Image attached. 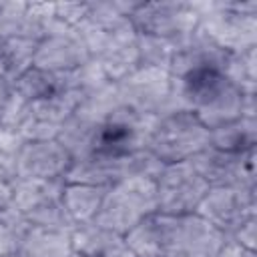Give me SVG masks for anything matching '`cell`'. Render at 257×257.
I'll return each instance as SVG.
<instances>
[{"instance_id": "1", "label": "cell", "mask_w": 257, "mask_h": 257, "mask_svg": "<svg viewBox=\"0 0 257 257\" xmlns=\"http://www.w3.org/2000/svg\"><path fill=\"white\" fill-rule=\"evenodd\" d=\"M173 78L177 108L195 112L209 131L243 116L245 94L221 70L203 68Z\"/></svg>"}, {"instance_id": "2", "label": "cell", "mask_w": 257, "mask_h": 257, "mask_svg": "<svg viewBox=\"0 0 257 257\" xmlns=\"http://www.w3.org/2000/svg\"><path fill=\"white\" fill-rule=\"evenodd\" d=\"M199 30L227 52L257 46V0L195 2Z\"/></svg>"}, {"instance_id": "3", "label": "cell", "mask_w": 257, "mask_h": 257, "mask_svg": "<svg viewBox=\"0 0 257 257\" xmlns=\"http://www.w3.org/2000/svg\"><path fill=\"white\" fill-rule=\"evenodd\" d=\"M211 131L197 118L195 112L177 108L151 120L145 149L161 163H181L193 159L209 147Z\"/></svg>"}, {"instance_id": "4", "label": "cell", "mask_w": 257, "mask_h": 257, "mask_svg": "<svg viewBox=\"0 0 257 257\" xmlns=\"http://www.w3.org/2000/svg\"><path fill=\"white\" fill-rule=\"evenodd\" d=\"M153 213H157L155 179L128 177L106 191L94 223L126 235L137 223Z\"/></svg>"}, {"instance_id": "5", "label": "cell", "mask_w": 257, "mask_h": 257, "mask_svg": "<svg viewBox=\"0 0 257 257\" xmlns=\"http://www.w3.org/2000/svg\"><path fill=\"white\" fill-rule=\"evenodd\" d=\"M114 84L120 104L137 114L157 118L165 112L177 110L175 78L167 70L139 66Z\"/></svg>"}, {"instance_id": "6", "label": "cell", "mask_w": 257, "mask_h": 257, "mask_svg": "<svg viewBox=\"0 0 257 257\" xmlns=\"http://www.w3.org/2000/svg\"><path fill=\"white\" fill-rule=\"evenodd\" d=\"M157 211L165 215H191L197 213L209 185L193 169L189 161L167 163L155 179Z\"/></svg>"}, {"instance_id": "7", "label": "cell", "mask_w": 257, "mask_h": 257, "mask_svg": "<svg viewBox=\"0 0 257 257\" xmlns=\"http://www.w3.org/2000/svg\"><path fill=\"white\" fill-rule=\"evenodd\" d=\"M131 22L137 34L159 38H185L199 26V12L189 0L137 2Z\"/></svg>"}, {"instance_id": "8", "label": "cell", "mask_w": 257, "mask_h": 257, "mask_svg": "<svg viewBox=\"0 0 257 257\" xmlns=\"http://www.w3.org/2000/svg\"><path fill=\"white\" fill-rule=\"evenodd\" d=\"M151 120L153 118L137 114L122 104L116 106L106 118L98 122L90 155L126 157L139 149H145Z\"/></svg>"}, {"instance_id": "9", "label": "cell", "mask_w": 257, "mask_h": 257, "mask_svg": "<svg viewBox=\"0 0 257 257\" xmlns=\"http://www.w3.org/2000/svg\"><path fill=\"white\" fill-rule=\"evenodd\" d=\"M197 215L229 237L245 221L257 217V189L209 187Z\"/></svg>"}, {"instance_id": "10", "label": "cell", "mask_w": 257, "mask_h": 257, "mask_svg": "<svg viewBox=\"0 0 257 257\" xmlns=\"http://www.w3.org/2000/svg\"><path fill=\"white\" fill-rule=\"evenodd\" d=\"M255 151L235 155V153L219 151L215 147H207L201 153H197L193 159H189V163L209 187L257 189Z\"/></svg>"}, {"instance_id": "11", "label": "cell", "mask_w": 257, "mask_h": 257, "mask_svg": "<svg viewBox=\"0 0 257 257\" xmlns=\"http://www.w3.org/2000/svg\"><path fill=\"white\" fill-rule=\"evenodd\" d=\"M78 100L70 92H62L50 98L26 102L22 114L14 126V133L26 141H52L58 139L62 124L76 110Z\"/></svg>"}, {"instance_id": "12", "label": "cell", "mask_w": 257, "mask_h": 257, "mask_svg": "<svg viewBox=\"0 0 257 257\" xmlns=\"http://www.w3.org/2000/svg\"><path fill=\"white\" fill-rule=\"evenodd\" d=\"M227 235L201 215H173L169 251L165 257H219Z\"/></svg>"}, {"instance_id": "13", "label": "cell", "mask_w": 257, "mask_h": 257, "mask_svg": "<svg viewBox=\"0 0 257 257\" xmlns=\"http://www.w3.org/2000/svg\"><path fill=\"white\" fill-rule=\"evenodd\" d=\"M72 165L68 151L56 141H26L16 155L14 179H62Z\"/></svg>"}, {"instance_id": "14", "label": "cell", "mask_w": 257, "mask_h": 257, "mask_svg": "<svg viewBox=\"0 0 257 257\" xmlns=\"http://www.w3.org/2000/svg\"><path fill=\"white\" fill-rule=\"evenodd\" d=\"M88 60L92 58L76 30H56L44 36L34 54V66L50 72H72Z\"/></svg>"}, {"instance_id": "15", "label": "cell", "mask_w": 257, "mask_h": 257, "mask_svg": "<svg viewBox=\"0 0 257 257\" xmlns=\"http://www.w3.org/2000/svg\"><path fill=\"white\" fill-rule=\"evenodd\" d=\"M122 179H128V155L126 157L88 155L72 161L64 177V183H82V185L110 189Z\"/></svg>"}, {"instance_id": "16", "label": "cell", "mask_w": 257, "mask_h": 257, "mask_svg": "<svg viewBox=\"0 0 257 257\" xmlns=\"http://www.w3.org/2000/svg\"><path fill=\"white\" fill-rule=\"evenodd\" d=\"M72 251L82 257H126L131 249L124 235L110 231L94 221L74 225L70 231Z\"/></svg>"}, {"instance_id": "17", "label": "cell", "mask_w": 257, "mask_h": 257, "mask_svg": "<svg viewBox=\"0 0 257 257\" xmlns=\"http://www.w3.org/2000/svg\"><path fill=\"white\" fill-rule=\"evenodd\" d=\"M173 215L153 213L137 223L126 235V245L137 257H165L169 251Z\"/></svg>"}, {"instance_id": "18", "label": "cell", "mask_w": 257, "mask_h": 257, "mask_svg": "<svg viewBox=\"0 0 257 257\" xmlns=\"http://www.w3.org/2000/svg\"><path fill=\"white\" fill-rule=\"evenodd\" d=\"M62 191H64L62 179H12L10 207L26 215L44 203L60 199Z\"/></svg>"}, {"instance_id": "19", "label": "cell", "mask_w": 257, "mask_h": 257, "mask_svg": "<svg viewBox=\"0 0 257 257\" xmlns=\"http://www.w3.org/2000/svg\"><path fill=\"white\" fill-rule=\"evenodd\" d=\"M16 94L24 102H34L68 92V72H50L38 66H30L22 76L14 80Z\"/></svg>"}, {"instance_id": "20", "label": "cell", "mask_w": 257, "mask_h": 257, "mask_svg": "<svg viewBox=\"0 0 257 257\" xmlns=\"http://www.w3.org/2000/svg\"><path fill=\"white\" fill-rule=\"evenodd\" d=\"M108 189L94 187V185H82V183H64L62 191V205L74 225L90 223L96 219L104 195Z\"/></svg>"}, {"instance_id": "21", "label": "cell", "mask_w": 257, "mask_h": 257, "mask_svg": "<svg viewBox=\"0 0 257 257\" xmlns=\"http://www.w3.org/2000/svg\"><path fill=\"white\" fill-rule=\"evenodd\" d=\"M209 147H215L225 153H247L257 149V118L241 116L233 122L217 126L211 131Z\"/></svg>"}, {"instance_id": "22", "label": "cell", "mask_w": 257, "mask_h": 257, "mask_svg": "<svg viewBox=\"0 0 257 257\" xmlns=\"http://www.w3.org/2000/svg\"><path fill=\"white\" fill-rule=\"evenodd\" d=\"M72 253L70 231L30 227L18 255L22 257H68Z\"/></svg>"}, {"instance_id": "23", "label": "cell", "mask_w": 257, "mask_h": 257, "mask_svg": "<svg viewBox=\"0 0 257 257\" xmlns=\"http://www.w3.org/2000/svg\"><path fill=\"white\" fill-rule=\"evenodd\" d=\"M96 126H98V120H94V118L74 110L68 116V120L62 124L60 135H58L56 141L68 151L72 161L88 157L92 153V147H94Z\"/></svg>"}, {"instance_id": "24", "label": "cell", "mask_w": 257, "mask_h": 257, "mask_svg": "<svg viewBox=\"0 0 257 257\" xmlns=\"http://www.w3.org/2000/svg\"><path fill=\"white\" fill-rule=\"evenodd\" d=\"M183 38H159L149 34H139V58L141 66H153L171 72V64L179 52Z\"/></svg>"}, {"instance_id": "25", "label": "cell", "mask_w": 257, "mask_h": 257, "mask_svg": "<svg viewBox=\"0 0 257 257\" xmlns=\"http://www.w3.org/2000/svg\"><path fill=\"white\" fill-rule=\"evenodd\" d=\"M223 74L243 94H255L257 92V46L241 52H231Z\"/></svg>"}, {"instance_id": "26", "label": "cell", "mask_w": 257, "mask_h": 257, "mask_svg": "<svg viewBox=\"0 0 257 257\" xmlns=\"http://www.w3.org/2000/svg\"><path fill=\"white\" fill-rule=\"evenodd\" d=\"M36 46L38 42L30 38L6 40L4 52L0 56V74H4L10 80H16L18 76H22L30 66H34Z\"/></svg>"}, {"instance_id": "27", "label": "cell", "mask_w": 257, "mask_h": 257, "mask_svg": "<svg viewBox=\"0 0 257 257\" xmlns=\"http://www.w3.org/2000/svg\"><path fill=\"white\" fill-rule=\"evenodd\" d=\"M30 227L32 225L26 221V217L14 207L2 209L0 211V257L18 253Z\"/></svg>"}, {"instance_id": "28", "label": "cell", "mask_w": 257, "mask_h": 257, "mask_svg": "<svg viewBox=\"0 0 257 257\" xmlns=\"http://www.w3.org/2000/svg\"><path fill=\"white\" fill-rule=\"evenodd\" d=\"M26 221L32 227H42V229H56V231H72L74 223L70 221L64 205H62V197L50 203H44L36 209H32L30 213L24 215Z\"/></svg>"}, {"instance_id": "29", "label": "cell", "mask_w": 257, "mask_h": 257, "mask_svg": "<svg viewBox=\"0 0 257 257\" xmlns=\"http://www.w3.org/2000/svg\"><path fill=\"white\" fill-rule=\"evenodd\" d=\"M24 104L26 102L16 94L14 80L0 74V126L14 133V126L22 114Z\"/></svg>"}, {"instance_id": "30", "label": "cell", "mask_w": 257, "mask_h": 257, "mask_svg": "<svg viewBox=\"0 0 257 257\" xmlns=\"http://www.w3.org/2000/svg\"><path fill=\"white\" fill-rule=\"evenodd\" d=\"M22 139L0 126V179L2 181H12L14 179V167H16V155L22 147Z\"/></svg>"}, {"instance_id": "31", "label": "cell", "mask_w": 257, "mask_h": 257, "mask_svg": "<svg viewBox=\"0 0 257 257\" xmlns=\"http://www.w3.org/2000/svg\"><path fill=\"white\" fill-rule=\"evenodd\" d=\"M88 16V2H54V22L64 30H78Z\"/></svg>"}, {"instance_id": "32", "label": "cell", "mask_w": 257, "mask_h": 257, "mask_svg": "<svg viewBox=\"0 0 257 257\" xmlns=\"http://www.w3.org/2000/svg\"><path fill=\"white\" fill-rule=\"evenodd\" d=\"M227 239L233 241V243H237V245H241V247H245V249L257 251V217H251L249 221H245Z\"/></svg>"}, {"instance_id": "33", "label": "cell", "mask_w": 257, "mask_h": 257, "mask_svg": "<svg viewBox=\"0 0 257 257\" xmlns=\"http://www.w3.org/2000/svg\"><path fill=\"white\" fill-rule=\"evenodd\" d=\"M219 257H257V251L245 249V247H241V245H237V243L227 239V245L223 247Z\"/></svg>"}, {"instance_id": "34", "label": "cell", "mask_w": 257, "mask_h": 257, "mask_svg": "<svg viewBox=\"0 0 257 257\" xmlns=\"http://www.w3.org/2000/svg\"><path fill=\"white\" fill-rule=\"evenodd\" d=\"M10 201H12V181L0 179V211L10 207Z\"/></svg>"}, {"instance_id": "35", "label": "cell", "mask_w": 257, "mask_h": 257, "mask_svg": "<svg viewBox=\"0 0 257 257\" xmlns=\"http://www.w3.org/2000/svg\"><path fill=\"white\" fill-rule=\"evenodd\" d=\"M4 46H6V40L0 38V56H2V52H4Z\"/></svg>"}, {"instance_id": "36", "label": "cell", "mask_w": 257, "mask_h": 257, "mask_svg": "<svg viewBox=\"0 0 257 257\" xmlns=\"http://www.w3.org/2000/svg\"><path fill=\"white\" fill-rule=\"evenodd\" d=\"M2 257H22V255H18V253H10V255H2Z\"/></svg>"}, {"instance_id": "37", "label": "cell", "mask_w": 257, "mask_h": 257, "mask_svg": "<svg viewBox=\"0 0 257 257\" xmlns=\"http://www.w3.org/2000/svg\"><path fill=\"white\" fill-rule=\"evenodd\" d=\"M68 257H82V255H78V253H76V251H72V253H70V255H68Z\"/></svg>"}, {"instance_id": "38", "label": "cell", "mask_w": 257, "mask_h": 257, "mask_svg": "<svg viewBox=\"0 0 257 257\" xmlns=\"http://www.w3.org/2000/svg\"><path fill=\"white\" fill-rule=\"evenodd\" d=\"M126 257H137V255H133V253H131V255H126Z\"/></svg>"}]
</instances>
